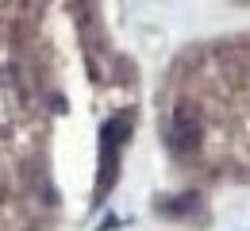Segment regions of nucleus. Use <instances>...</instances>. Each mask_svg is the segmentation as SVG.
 <instances>
[{"mask_svg":"<svg viewBox=\"0 0 250 231\" xmlns=\"http://www.w3.org/2000/svg\"><path fill=\"white\" fill-rule=\"evenodd\" d=\"M166 147L173 154H192L200 147V116L188 108V104H177L173 116H169V127H166Z\"/></svg>","mask_w":250,"mask_h":231,"instance_id":"nucleus-1","label":"nucleus"},{"mask_svg":"<svg viewBox=\"0 0 250 231\" xmlns=\"http://www.w3.org/2000/svg\"><path fill=\"white\" fill-rule=\"evenodd\" d=\"M196 208V197L188 193V197H177V200H158V212L162 216H188Z\"/></svg>","mask_w":250,"mask_h":231,"instance_id":"nucleus-2","label":"nucleus"}]
</instances>
